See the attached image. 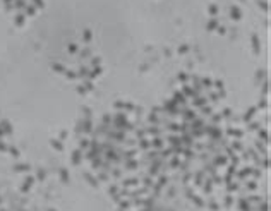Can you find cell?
Listing matches in <instances>:
<instances>
[{"instance_id":"cell-1","label":"cell","mask_w":271,"mask_h":211,"mask_svg":"<svg viewBox=\"0 0 271 211\" xmlns=\"http://www.w3.org/2000/svg\"><path fill=\"white\" fill-rule=\"evenodd\" d=\"M239 209L240 211H250V203L247 199H240L239 201Z\"/></svg>"},{"instance_id":"cell-2","label":"cell","mask_w":271,"mask_h":211,"mask_svg":"<svg viewBox=\"0 0 271 211\" xmlns=\"http://www.w3.org/2000/svg\"><path fill=\"white\" fill-rule=\"evenodd\" d=\"M84 179L88 180V182H89V184L93 185V187H98V180H95V179H93V177H91L89 174H84Z\"/></svg>"},{"instance_id":"cell-3","label":"cell","mask_w":271,"mask_h":211,"mask_svg":"<svg viewBox=\"0 0 271 211\" xmlns=\"http://www.w3.org/2000/svg\"><path fill=\"white\" fill-rule=\"evenodd\" d=\"M192 201L196 203V206H197V208H202V206H204L202 199H201V197H197V196H192Z\"/></svg>"},{"instance_id":"cell-4","label":"cell","mask_w":271,"mask_h":211,"mask_svg":"<svg viewBox=\"0 0 271 211\" xmlns=\"http://www.w3.org/2000/svg\"><path fill=\"white\" fill-rule=\"evenodd\" d=\"M208 206H209V209H211V211H218V209H220V206L216 204V201H209V203H208Z\"/></svg>"},{"instance_id":"cell-5","label":"cell","mask_w":271,"mask_h":211,"mask_svg":"<svg viewBox=\"0 0 271 211\" xmlns=\"http://www.w3.org/2000/svg\"><path fill=\"white\" fill-rule=\"evenodd\" d=\"M250 174H252V170H250V168H245V170H242V172L239 174V177H240V179H245V177H247V175H250Z\"/></svg>"},{"instance_id":"cell-6","label":"cell","mask_w":271,"mask_h":211,"mask_svg":"<svg viewBox=\"0 0 271 211\" xmlns=\"http://www.w3.org/2000/svg\"><path fill=\"white\" fill-rule=\"evenodd\" d=\"M129 206H131V203H127V201H120V209H129Z\"/></svg>"},{"instance_id":"cell-7","label":"cell","mask_w":271,"mask_h":211,"mask_svg":"<svg viewBox=\"0 0 271 211\" xmlns=\"http://www.w3.org/2000/svg\"><path fill=\"white\" fill-rule=\"evenodd\" d=\"M211 180H208L206 184H204V192H211Z\"/></svg>"},{"instance_id":"cell-8","label":"cell","mask_w":271,"mask_h":211,"mask_svg":"<svg viewBox=\"0 0 271 211\" xmlns=\"http://www.w3.org/2000/svg\"><path fill=\"white\" fill-rule=\"evenodd\" d=\"M225 161H227V158H225V156H220V158H216L215 163H216V165H225Z\"/></svg>"},{"instance_id":"cell-9","label":"cell","mask_w":271,"mask_h":211,"mask_svg":"<svg viewBox=\"0 0 271 211\" xmlns=\"http://www.w3.org/2000/svg\"><path fill=\"white\" fill-rule=\"evenodd\" d=\"M239 189V184H230L228 185V192H234V190Z\"/></svg>"},{"instance_id":"cell-10","label":"cell","mask_w":271,"mask_h":211,"mask_svg":"<svg viewBox=\"0 0 271 211\" xmlns=\"http://www.w3.org/2000/svg\"><path fill=\"white\" fill-rule=\"evenodd\" d=\"M247 201H249V203H257V201H263V199H261V197H256V196H250Z\"/></svg>"},{"instance_id":"cell-11","label":"cell","mask_w":271,"mask_h":211,"mask_svg":"<svg viewBox=\"0 0 271 211\" xmlns=\"http://www.w3.org/2000/svg\"><path fill=\"white\" fill-rule=\"evenodd\" d=\"M247 189H249V190H256V182H247Z\"/></svg>"},{"instance_id":"cell-12","label":"cell","mask_w":271,"mask_h":211,"mask_svg":"<svg viewBox=\"0 0 271 211\" xmlns=\"http://www.w3.org/2000/svg\"><path fill=\"white\" fill-rule=\"evenodd\" d=\"M201 182H202V174H197L196 175V184L201 185Z\"/></svg>"},{"instance_id":"cell-13","label":"cell","mask_w":271,"mask_h":211,"mask_svg":"<svg viewBox=\"0 0 271 211\" xmlns=\"http://www.w3.org/2000/svg\"><path fill=\"white\" fill-rule=\"evenodd\" d=\"M232 203H234V199H232V197H227V199H225V206H232Z\"/></svg>"},{"instance_id":"cell-14","label":"cell","mask_w":271,"mask_h":211,"mask_svg":"<svg viewBox=\"0 0 271 211\" xmlns=\"http://www.w3.org/2000/svg\"><path fill=\"white\" fill-rule=\"evenodd\" d=\"M259 211H268V203H263L259 206Z\"/></svg>"},{"instance_id":"cell-15","label":"cell","mask_w":271,"mask_h":211,"mask_svg":"<svg viewBox=\"0 0 271 211\" xmlns=\"http://www.w3.org/2000/svg\"><path fill=\"white\" fill-rule=\"evenodd\" d=\"M62 179H64V182H67V172H65V170H62Z\"/></svg>"},{"instance_id":"cell-16","label":"cell","mask_w":271,"mask_h":211,"mask_svg":"<svg viewBox=\"0 0 271 211\" xmlns=\"http://www.w3.org/2000/svg\"><path fill=\"white\" fill-rule=\"evenodd\" d=\"M108 192H110V194H115V192H117V187H115V185H112V187H110V190H108Z\"/></svg>"},{"instance_id":"cell-17","label":"cell","mask_w":271,"mask_h":211,"mask_svg":"<svg viewBox=\"0 0 271 211\" xmlns=\"http://www.w3.org/2000/svg\"><path fill=\"white\" fill-rule=\"evenodd\" d=\"M120 211H124V209H120Z\"/></svg>"}]
</instances>
